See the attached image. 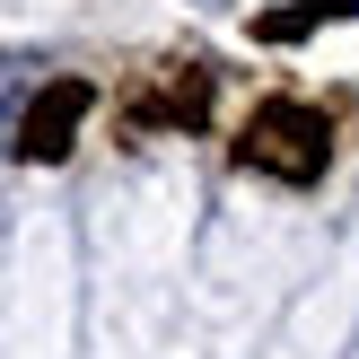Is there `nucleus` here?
<instances>
[{"label":"nucleus","mask_w":359,"mask_h":359,"mask_svg":"<svg viewBox=\"0 0 359 359\" xmlns=\"http://www.w3.org/2000/svg\"><path fill=\"white\" fill-rule=\"evenodd\" d=\"M202 114H210V70H202V62L167 70V79L132 105V123H202Z\"/></svg>","instance_id":"3"},{"label":"nucleus","mask_w":359,"mask_h":359,"mask_svg":"<svg viewBox=\"0 0 359 359\" xmlns=\"http://www.w3.org/2000/svg\"><path fill=\"white\" fill-rule=\"evenodd\" d=\"M88 105H97V88H88V79H53L44 97L27 105V123H18V158H35V167L70 158V140H79Z\"/></svg>","instance_id":"2"},{"label":"nucleus","mask_w":359,"mask_h":359,"mask_svg":"<svg viewBox=\"0 0 359 359\" xmlns=\"http://www.w3.org/2000/svg\"><path fill=\"white\" fill-rule=\"evenodd\" d=\"M333 158V114L307 97H263L237 132V167L272 175V184H316Z\"/></svg>","instance_id":"1"},{"label":"nucleus","mask_w":359,"mask_h":359,"mask_svg":"<svg viewBox=\"0 0 359 359\" xmlns=\"http://www.w3.org/2000/svg\"><path fill=\"white\" fill-rule=\"evenodd\" d=\"M333 18H359V0H290V9H263L255 18V44H298V35L333 27Z\"/></svg>","instance_id":"4"}]
</instances>
